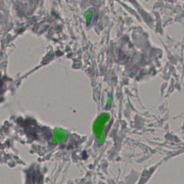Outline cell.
<instances>
[{
  "label": "cell",
  "mask_w": 184,
  "mask_h": 184,
  "mask_svg": "<svg viewBox=\"0 0 184 184\" xmlns=\"http://www.w3.org/2000/svg\"><path fill=\"white\" fill-rule=\"evenodd\" d=\"M109 119V115L107 114H102L97 118L93 125L94 133L96 136L100 137L104 134H103V132Z\"/></svg>",
  "instance_id": "obj_1"
},
{
  "label": "cell",
  "mask_w": 184,
  "mask_h": 184,
  "mask_svg": "<svg viewBox=\"0 0 184 184\" xmlns=\"http://www.w3.org/2000/svg\"><path fill=\"white\" fill-rule=\"evenodd\" d=\"M67 137V134L66 132L63 130L56 129L55 130V135L53 139V142L56 143L61 142L65 141Z\"/></svg>",
  "instance_id": "obj_2"
},
{
  "label": "cell",
  "mask_w": 184,
  "mask_h": 184,
  "mask_svg": "<svg viewBox=\"0 0 184 184\" xmlns=\"http://www.w3.org/2000/svg\"><path fill=\"white\" fill-rule=\"evenodd\" d=\"M105 134H103L102 135V136H101V138L99 139V141H98V143H99V144H101L103 143V142L105 141Z\"/></svg>",
  "instance_id": "obj_3"
}]
</instances>
